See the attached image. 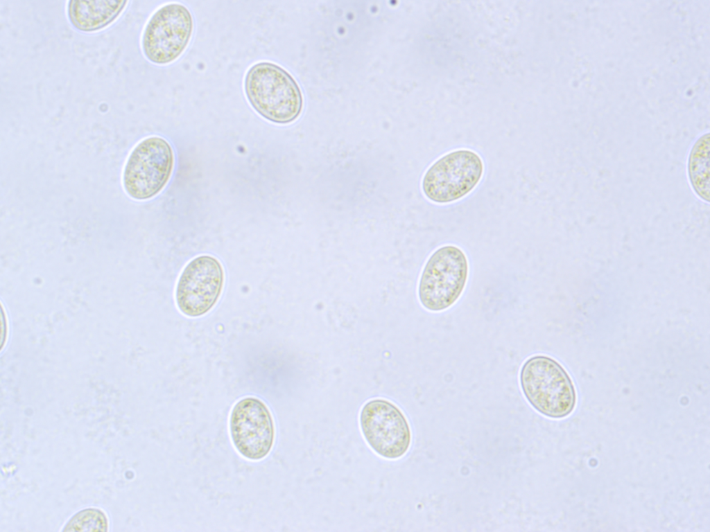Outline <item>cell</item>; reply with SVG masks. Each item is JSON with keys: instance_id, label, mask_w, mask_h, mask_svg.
Returning <instances> with one entry per match:
<instances>
[{"instance_id": "12", "label": "cell", "mask_w": 710, "mask_h": 532, "mask_svg": "<svg viewBox=\"0 0 710 532\" xmlns=\"http://www.w3.org/2000/svg\"><path fill=\"white\" fill-rule=\"evenodd\" d=\"M107 521L104 513L97 509H85L76 514L68 522L64 531H105Z\"/></svg>"}, {"instance_id": "1", "label": "cell", "mask_w": 710, "mask_h": 532, "mask_svg": "<svg viewBox=\"0 0 710 532\" xmlns=\"http://www.w3.org/2000/svg\"><path fill=\"white\" fill-rule=\"evenodd\" d=\"M245 96L265 119L277 124L296 120L303 108V97L294 78L281 66L268 61L252 64L243 82Z\"/></svg>"}, {"instance_id": "2", "label": "cell", "mask_w": 710, "mask_h": 532, "mask_svg": "<svg viewBox=\"0 0 710 532\" xmlns=\"http://www.w3.org/2000/svg\"><path fill=\"white\" fill-rule=\"evenodd\" d=\"M519 384L528 402L543 416L562 418L575 407L576 391L569 374L548 355L537 354L526 360L520 369Z\"/></svg>"}, {"instance_id": "10", "label": "cell", "mask_w": 710, "mask_h": 532, "mask_svg": "<svg viewBox=\"0 0 710 532\" xmlns=\"http://www.w3.org/2000/svg\"><path fill=\"white\" fill-rule=\"evenodd\" d=\"M128 1H69L67 16L71 25L87 33L102 30L112 24L126 7Z\"/></svg>"}, {"instance_id": "7", "label": "cell", "mask_w": 710, "mask_h": 532, "mask_svg": "<svg viewBox=\"0 0 710 532\" xmlns=\"http://www.w3.org/2000/svg\"><path fill=\"white\" fill-rule=\"evenodd\" d=\"M362 434L378 455L388 459L402 457L411 444V429L404 413L392 402L374 398L363 405L359 415Z\"/></svg>"}, {"instance_id": "5", "label": "cell", "mask_w": 710, "mask_h": 532, "mask_svg": "<svg viewBox=\"0 0 710 532\" xmlns=\"http://www.w3.org/2000/svg\"><path fill=\"white\" fill-rule=\"evenodd\" d=\"M175 165L170 143L151 136L139 141L130 152L123 171L125 193L135 200H147L159 194L168 184Z\"/></svg>"}, {"instance_id": "8", "label": "cell", "mask_w": 710, "mask_h": 532, "mask_svg": "<svg viewBox=\"0 0 710 532\" xmlns=\"http://www.w3.org/2000/svg\"><path fill=\"white\" fill-rule=\"evenodd\" d=\"M225 280L224 268L216 257L203 254L191 259L177 281L175 299L178 308L189 317L206 314L219 300Z\"/></svg>"}, {"instance_id": "6", "label": "cell", "mask_w": 710, "mask_h": 532, "mask_svg": "<svg viewBox=\"0 0 710 532\" xmlns=\"http://www.w3.org/2000/svg\"><path fill=\"white\" fill-rule=\"evenodd\" d=\"M190 10L178 2L166 3L147 21L141 37L145 57L157 64L170 63L184 52L193 30Z\"/></svg>"}, {"instance_id": "3", "label": "cell", "mask_w": 710, "mask_h": 532, "mask_svg": "<svg viewBox=\"0 0 710 532\" xmlns=\"http://www.w3.org/2000/svg\"><path fill=\"white\" fill-rule=\"evenodd\" d=\"M469 274V260L460 247L451 244L438 247L422 270L417 286L419 303L434 312L451 308L463 293Z\"/></svg>"}, {"instance_id": "9", "label": "cell", "mask_w": 710, "mask_h": 532, "mask_svg": "<svg viewBox=\"0 0 710 532\" xmlns=\"http://www.w3.org/2000/svg\"><path fill=\"white\" fill-rule=\"evenodd\" d=\"M229 426L232 443L244 458L259 461L271 451L275 438L274 420L260 399L249 396L239 400L232 409Z\"/></svg>"}, {"instance_id": "4", "label": "cell", "mask_w": 710, "mask_h": 532, "mask_svg": "<svg viewBox=\"0 0 710 532\" xmlns=\"http://www.w3.org/2000/svg\"><path fill=\"white\" fill-rule=\"evenodd\" d=\"M484 172V163L478 153L468 149L456 150L428 167L422 179V190L433 203L450 204L471 193Z\"/></svg>"}, {"instance_id": "11", "label": "cell", "mask_w": 710, "mask_h": 532, "mask_svg": "<svg viewBox=\"0 0 710 532\" xmlns=\"http://www.w3.org/2000/svg\"><path fill=\"white\" fill-rule=\"evenodd\" d=\"M709 134H703L695 143L688 160V175L695 193L709 202Z\"/></svg>"}]
</instances>
